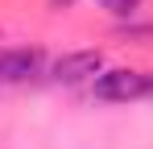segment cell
I'll return each instance as SVG.
<instances>
[{"mask_svg": "<svg viewBox=\"0 0 153 149\" xmlns=\"http://www.w3.org/2000/svg\"><path fill=\"white\" fill-rule=\"evenodd\" d=\"M95 87V99H108V104H128V99H141V95H153V79L145 71H103L91 79Z\"/></svg>", "mask_w": 153, "mask_h": 149, "instance_id": "6da1fadb", "label": "cell"}, {"mask_svg": "<svg viewBox=\"0 0 153 149\" xmlns=\"http://www.w3.org/2000/svg\"><path fill=\"white\" fill-rule=\"evenodd\" d=\"M100 66H103L100 50H75V54H62L50 66V74H54V83H83V79H95Z\"/></svg>", "mask_w": 153, "mask_h": 149, "instance_id": "7a4b0ae2", "label": "cell"}, {"mask_svg": "<svg viewBox=\"0 0 153 149\" xmlns=\"http://www.w3.org/2000/svg\"><path fill=\"white\" fill-rule=\"evenodd\" d=\"M42 66L37 50H0V83H25Z\"/></svg>", "mask_w": 153, "mask_h": 149, "instance_id": "3957f363", "label": "cell"}, {"mask_svg": "<svg viewBox=\"0 0 153 149\" xmlns=\"http://www.w3.org/2000/svg\"><path fill=\"white\" fill-rule=\"evenodd\" d=\"M108 13H116V17H132L137 8H141V0H100Z\"/></svg>", "mask_w": 153, "mask_h": 149, "instance_id": "277c9868", "label": "cell"}, {"mask_svg": "<svg viewBox=\"0 0 153 149\" xmlns=\"http://www.w3.org/2000/svg\"><path fill=\"white\" fill-rule=\"evenodd\" d=\"M50 4L54 8H66V4H75V0H50Z\"/></svg>", "mask_w": 153, "mask_h": 149, "instance_id": "5b68a950", "label": "cell"}]
</instances>
